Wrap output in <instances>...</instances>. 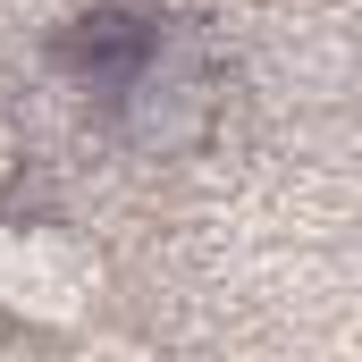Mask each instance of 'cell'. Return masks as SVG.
<instances>
[{"label":"cell","mask_w":362,"mask_h":362,"mask_svg":"<svg viewBox=\"0 0 362 362\" xmlns=\"http://www.w3.org/2000/svg\"><path fill=\"white\" fill-rule=\"evenodd\" d=\"M101 295V262L59 228H0V312L25 320H76Z\"/></svg>","instance_id":"obj_1"},{"label":"cell","mask_w":362,"mask_h":362,"mask_svg":"<svg viewBox=\"0 0 362 362\" xmlns=\"http://www.w3.org/2000/svg\"><path fill=\"white\" fill-rule=\"evenodd\" d=\"M0 169H8V135H0Z\"/></svg>","instance_id":"obj_2"}]
</instances>
